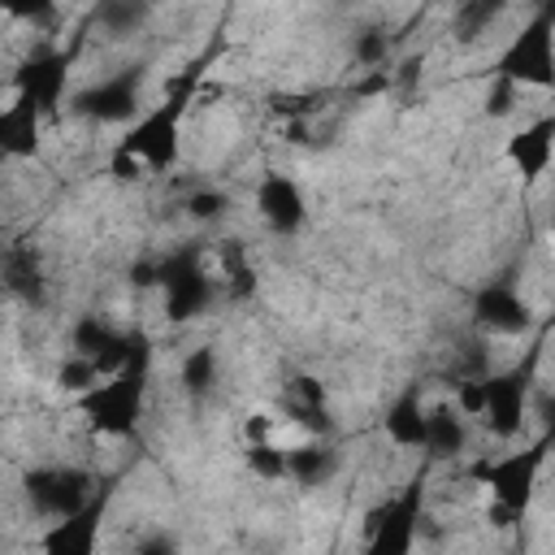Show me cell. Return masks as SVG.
I'll list each match as a JSON object with an SVG mask.
<instances>
[{
  "instance_id": "obj_14",
  "label": "cell",
  "mask_w": 555,
  "mask_h": 555,
  "mask_svg": "<svg viewBox=\"0 0 555 555\" xmlns=\"http://www.w3.org/2000/svg\"><path fill=\"white\" fill-rule=\"evenodd\" d=\"M551 152H555V117H542V121L525 126V130L512 134V143H507V156L516 160V169H520L525 178H538V173L546 169Z\"/></svg>"
},
{
  "instance_id": "obj_29",
  "label": "cell",
  "mask_w": 555,
  "mask_h": 555,
  "mask_svg": "<svg viewBox=\"0 0 555 555\" xmlns=\"http://www.w3.org/2000/svg\"><path fill=\"white\" fill-rule=\"evenodd\" d=\"M243 438H247V442H264V438H273V416L256 412L251 421H243Z\"/></svg>"
},
{
  "instance_id": "obj_15",
  "label": "cell",
  "mask_w": 555,
  "mask_h": 555,
  "mask_svg": "<svg viewBox=\"0 0 555 555\" xmlns=\"http://www.w3.org/2000/svg\"><path fill=\"white\" fill-rule=\"evenodd\" d=\"M382 425H386V438H390L395 447H425L429 412H425V403L416 399V390H408L403 399L390 403V412L382 416Z\"/></svg>"
},
{
  "instance_id": "obj_10",
  "label": "cell",
  "mask_w": 555,
  "mask_h": 555,
  "mask_svg": "<svg viewBox=\"0 0 555 555\" xmlns=\"http://www.w3.org/2000/svg\"><path fill=\"white\" fill-rule=\"evenodd\" d=\"M256 208H260V217H264V225H269L273 234H295V230L304 225V217H308V204H304L299 186H295L291 178H282V173H269V178L260 182Z\"/></svg>"
},
{
  "instance_id": "obj_2",
  "label": "cell",
  "mask_w": 555,
  "mask_h": 555,
  "mask_svg": "<svg viewBox=\"0 0 555 555\" xmlns=\"http://www.w3.org/2000/svg\"><path fill=\"white\" fill-rule=\"evenodd\" d=\"M195 74L199 69H186L169 87V95L147 117H139V126H130V134L121 139V147L134 152L147 169H169L178 160V126H182V113H186V104L195 95Z\"/></svg>"
},
{
  "instance_id": "obj_13",
  "label": "cell",
  "mask_w": 555,
  "mask_h": 555,
  "mask_svg": "<svg viewBox=\"0 0 555 555\" xmlns=\"http://www.w3.org/2000/svg\"><path fill=\"white\" fill-rule=\"evenodd\" d=\"M104 512V499H91L82 512L56 520V529L43 538V551L52 555H87L95 546V516Z\"/></svg>"
},
{
  "instance_id": "obj_24",
  "label": "cell",
  "mask_w": 555,
  "mask_h": 555,
  "mask_svg": "<svg viewBox=\"0 0 555 555\" xmlns=\"http://www.w3.org/2000/svg\"><path fill=\"white\" fill-rule=\"evenodd\" d=\"M100 377H104V373H100V364H95L91 356H82V351H78V356H69V360L56 369V386H61V390H69V395H91V390L100 386Z\"/></svg>"
},
{
  "instance_id": "obj_26",
  "label": "cell",
  "mask_w": 555,
  "mask_h": 555,
  "mask_svg": "<svg viewBox=\"0 0 555 555\" xmlns=\"http://www.w3.org/2000/svg\"><path fill=\"white\" fill-rule=\"evenodd\" d=\"M516 100H520V82L507 78V74H494V82H490V91H486V113H490V117H507Z\"/></svg>"
},
{
  "instance_id": "obj_21",
  "label": "cell",
  "mask_w": 555,
  "mask_h": 555,
  "mask_svg": "<svg viewBox=\"0 0 555 555\" xmlns=\"http://www.w3.org/2000/svg\"><path fill=\"white\" fill-rule=\"evenodd\" d=\"M147 22V0H100V26L117 39L134 35Z\"/></svg>"
},
{
  "instance_id": "obj_27",
  "label": "cell",
  "mask_w": 555,
  "mask_h": 555,
  "mask_svg": "<svg viewBox=\"0 0 555 555\" xmlns=\"http://www.w3.org/2000/svg\"><path fill=\"white\" fill-rule=\"evenodd\" d=\"M225 208H230V199H225V191H217V186H199V191L186 199V212H191L195 221H217V217H225Z\"/></svg>"
},
{
  "instance_id": "obj_1",
  "label": "cell",
  "mask_w": 555,
  "mask_h": 555,
  "mask_svg": "<svg viewBox=\"0 0 555 555\" xmlns=\"http://www.w3.org/2000/svg\"><path fill=\"white\" fill-rule=\"evenodd\" d=\"M147 360H152L147 338L134 334V351H130V360L113 373V382H104V386H95L91 395H82V412H87V421H91L100 434L121 438V434H130V429L139 425L143 386H147Z\"/></svg>"
},
{
  "instance_id": "obj_25",
  "label": "cell",
  "mask_w": 555,
  "mask_h": 555,
  "mask_svg": "<svg viewBox=\"0 0 555 555\" xmlns=\"http://www.w3.org/2000/svg\"><path fill=\"white\" fill-rule=\"evenodd\" d=\"M386 52H390V39H386L382 26H369V30L356 35V61L364 69H382L386 65Z\"/></svg>"
},
{
  "instance_id": "obj_7",
  "label": "cell",
  "mask_w": 555,
  "mask_h": 555,
  "mask_svg": "<svg viewBox=\"0 0 555 555\" xmlns=\"http://www.w3.org/2000/svg\"><path fill=\"white\" fill-rule=\"evenodd\" d=\"M26 499L39 516L65 520V516H74L91 503L87 499V473H78V468H35V473H26Z\"/></svg>"
},
{
  "instance_id": "obj_8",
  "label": "cell",
  "mask_w": 555,
  "mask_h": 555,
  "mask_svg": "<svg viewBox=\"0 0 555 555\" xmlns=\"http://www.w3.org/2000/svg\"><path fill=\"white\" fill-rule=\"evenodd\" d=\"M421 477L390 503L369 512V551H408L416 538V520H421Z\"/></svg>"
},
{
  "instance_id": "obj_9",
  "label": "cell",
  "mask_w": 555,
  "mask_h": 555,
  "mask_svg": "<svg viewBox=\"0 0 555 555\" xmlns=\"http://www.w3.org/2000/svg\"><path fill=\"white\" fill-rule=\"evenodd\" d=\"M139 82H143V69L113 74V78L87 87L74 108L82 117H91V121H130L139 113Z\"/></svg>"
},
{
  "instance_id": "obj_16",
  "label": "cell",
  "mask_w": 555,
  "mask_h": 555,
  "mask_svg": "<svg viewBox=\"0 0 555 555\" xmlns=\"http://www.w3.org/2000/svg\"><path fill=\"white\" fill-rule=\"evenodd\" d=\"M468 442V429H464V412L451 408V403H438L429 408V434H425V451L438 455V460H451L460 455Z\"/></svg>"
},
{
  "instance_id": "obj_23",
  "label": "cell",
  "mask_w": 555,
  "mask_h": 555,
  "mask_svg": "<svg viewBox=\"0 0 555 555\" xmlns=\"http://www.w3.org/2000/svg\"><path fill=\"white\" fill-rule=\"evenodd\" d=\"M121 334L108 325V321H100V317H78L74 321V330H69V343H74V351H82V356H100L104 347H113Z\"/></svg>"
},
{
  "instance_id": "obj_11",
  "label": "cell",
  "mask_w": 555,
  "mask_h": 555,
  "mask_svg": "<svg viewBox=\"0 0 555 555\" xmlns=\"http://www.w3.org/2000/svg\"><path fill=\"white\" fill-rule=\"evenodd\" d=\"M473 312H477V325L490 334H525L529 330V304L507 282H490L486 291H477Z\"/></svg>"
},
{
  "instance_id": "obj_30",
  "label": "cell",
  "mask_w": 555,
  "mask_h": 555,
  "mask_svg": "<svg viewBox=\"0 0 555 555\" xmlns=\"http://www.w3.org/2000/svg\"><path fill=\"white\" fill-rule=\"evenodd\" d=\"M434 4H451V0H434ZM455 4H460V0H455Z\"/></svg>"
},
{
  "instance_id": "obj_20",
  "label": "cell",
  "mask_w": 555,
  "mask_h": 555,
  "mask_svg": "<svg viewBox=\"0 0 555 555\" xmlns=\"http://www.w3.org/2000/svg\"><path fill=\"white\" fill-rule=\"evenodd\" d=\"M243 460H247V468H251L260 481H282V477H291V451H282L273 438L247 442Z\"/></svg>"
},
{
  "instance_id": "obj_18",
  "label": "cell",
  "mask_w": 555,
  "mask_h": 555,
  "mask_svg": "<svg viewBox=\"0 0 555 555\" xmlns=\"http://www.w3.org/2000/svg\"><path fill=\"white\" fill-rule=\"evenodd\" d=\"M334 468H338V460L321 438H312L304 447H291V477L299 486H325L334 477Z\"/></svg>"
},
{
  "instance_id": "obj_31",
  "label": "cell",
  "mask_w": 555,
  "mask_h": 555,
  "mask_svg": "<svg viewBox=\"0 0 555 555\" xmlns=\"http://www.w3.org/2000/svg\"><path fill=\"white\" fill-rule=\"evenodd\" d=\"M551 230H555V217H551Z\"/></svg>"
},
{
  "instance_id": "obj_19",
  "label": "cell",
  "mask_w": 555,
  "mask_h": 555,
  "mask_svg": "<svg viewBox=\"0 0 555 555\" xmlns=\"http://www.w3.org/2000/svg\"><path fill=\"white\" fill-rule=\"evenodd\" d=\"M503 4H507V0H460V4H455V17H451V35H455L460 43L481 39V35L499 22Z\"/></svg>"
},
{
  "instance_id": "obj_22",
  "label": "cell",
  "mask_w": 555,
  "mask_h": 555,
  "mask_svg": "<svg viewBox=\"0 0 555 555\" xmlns=\"http://www.w3.org/2000/svg\"><path fill=\"white\" fill-rule=\"evenodd\" d=\"M212 386H217V351H212V347H195V351L182 360V390H186L191 399H204Z\"/></svg>"
},
{
  "instance_id": "obj_32",
  "label": "cell",
  "mask_w": 555,
  "mask_h": 555,
  "mask_svg": "<svg viewBox=\"0 0 555 555\" xmlns=\"http://www.w3.org/2000/svg\"><path fill=\"white\" fill-rule=\"evenodd\" d=\"M551 442H555V438H551Z\"/></svg>"
},
{
  "instance_id": "obj_17",
  "label": "cell",
  "mask_w": 555,
  "mask_h": 555,
  "mask_svg": "<svg viewBox=\"0 0 555 555\" xmlns=\"http://www.w3.org/2000/svg\"><path fill=\"white\" fill-rule=\"evenodd\" d=\"M35 117H39V108H30V104H22V100L4 108V117H0V143H4L9 156H35V147H39V126H35Z\"/></svg>"
},
{
  "instance_id": "obj_5",
  "label": "cell",
  "mask_w": 555,
  "mask_h": 555,
  "mask_svg": "<svg viewBox=\"0 0 555 555\" xmlns=\"http://www.w3.org/2000/svg\"><path fill=\"white\" fill-rule=\"evenodd\" d=\"M546 447H551V438L542 434V442H533V447H525V451H512V455H503L499 464H481L477 477L494 490L499 503H507L512 512L525 516V507H529V499H533V486H538V468H542Z\"/></svg>"
},
{
  "instance_id": "obj_28",
  "label": "cell",
  "mask_w": 555,
  "mask_h": 555,
  "mask_svg": "<svg viewBox=\"0 0 555 555\" xmlns=\"http://www.w3.org/2000/svg\"><path fill=\"white\" fill-rule=\"evenodd\" d=\"M4 9L13 17H26V22H48L52 17V0H4Z\"/></svg>"
},
{
  "instance_id": "obj_6",
  "label": "cell",
  "mask_w": 555,
  "mask_h": 555,
  "mask_svg": "<svg viewBox=\"0 0 555 555\" xmlns=\"http://www.w3.org/2000/svg\"><path fill=\"white\" fill-rule=\"evenodd\" d=\"M533 360L538 351H529V360L520 369H507L503 377H486V425L494 438H516L525 425V390L533 377Z\"/></svg>"
},
{
  "instance_id": "obj_12",
  "label": "cell",
  "mask_w": 555,
  "mask_h": 555,
  "mask_svg": "<svg viewBox=\"0 0 555 555\" xmlns=\"http://www.w3.org/2000/svg\"><path fill=\"white\" fill-rule=\"evenodd\" d=\"M65 61L61 56H35L22 74H17V100L22 104H30V108H39V113H48V108H56L61 104V91H65Z\"/></svg>"
},
{
  "instance_id": "obj_4",
  "label": "cell",
  "mask_w": 555,
  "mask_h": 555,
  "mask_svg": "<svg viewBox=\"0 0 555 555\" xmlns=\"http://www.w3.org/2000/svg\"><path fill=\"white\" fill-rule=\"evenodd\" d=\"M160 286H165V312L169 321H191L212 304V278L204 269L199 247H178L169 260H160Z\"/></svg>"
},
{
  "instance_id": "obj_3",
  "label": "cell",
  "mask_w": 555,
  "mask_h": 555,
  "mask_svg": "<svg viewBox=\"0 0 555 555\" xmlns=\"http://www.w3.org/2000/svg\"><path fill=\"white\" fill-rule=\"evenodd\" d=\"M494 74H507L516 78L520 87H555V17L551 13H538L512 43L507 52L499 56V69Z\"/></svg>"
}]
</instances>
